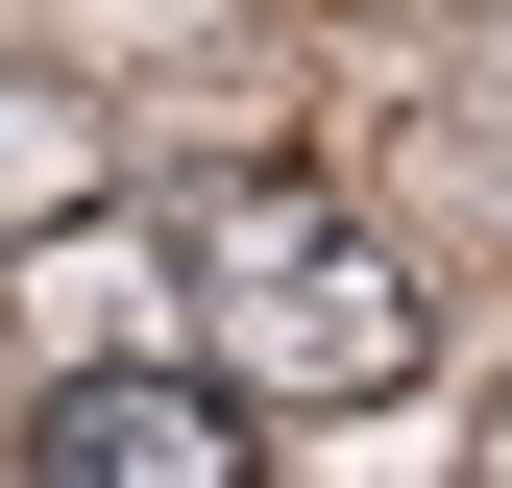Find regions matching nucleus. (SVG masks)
<instances>
[{"instance_id": "obj_1", "label": "nucleus", "mask_w": 512, "mask_h": 488, "mask_svg": "<svg viewBox=\"0 0 512 488\" xmlns=\"http://www.w3.org/2000/svg\"><path fill=\"white\" fill-rule=\"evenodd\" d=\"M171 269H196V342L220 391H293V415H391L439 366V293L366 244L317 171H171Z\"/></svg>"}, {"instance_id": "obj_2", "label": "nucleus", "mask_w": 512, "mask_h": 488, "mask_svg": "<svg viewBox=\"0 0 512 488\" xmlns=\"http://www.w3.org/2000/svg\"><path fill=\"white\" fill-rule=\"evenodd\" d=\"M25 488H269L220 366H74V391L25 415Z\"/></svg>"}, {"instance_id": "obj_3", "label": "nucleus", "mask_w": 512, "mask_h": 488, "mask_svg": "<svg viewBox=\"0 0 512 488\" xmlns=\"http://www.w3.org/2000/svg\"><path fill=\"white\" fill-rule=\"evenodd\" d=\"M98 196V122L74 98H0V220H74Z\"/></svg>"}, {"instance_id": "obj_4", "label": "nucleus", "mask_w": 512, "mask_h": 488, "mask_svg": "<svg viewBox=\"0 0 512 488\" xmlns=\"http://www.w3.org/2000/svg\"><path fill=\"white\" fill-rule=\"evenodd\" d=\"M488 74H512V0H488Z\"/></svg>"}, {"instance_id": "obj_5", "label": "nucleus", "mask_w": 512, "mask_h": 488, "mask_svg": "<svg viewBox=\"0 0 512 488\" xmlns=\"http://www.w3.org/2000/svg\"><path fill=\"white\" fill-rule=\"evenodd\" d=\"M488 488H512V415H488Z\"/></svg>"}]
</instances>
